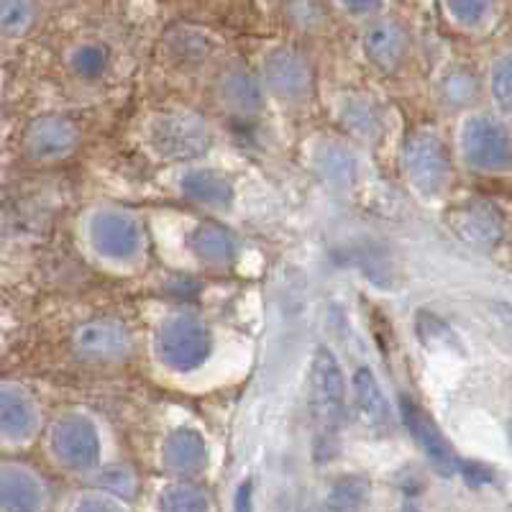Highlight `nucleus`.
Masks as SVG:
<instances>
[{
  "mask_svg": "<svg viewBox=\"0 0 512 512\" xmlns=\"http://www.w3.org/2000/svg\"><path fill=\"white\" fill-rule=\"evenodd\" d=\"M290 11L295 13V18L300 24H310L318 18V0H290Z\"/></svg>",
  "mask_w": 512,
  "mask_h": 512,
  "instance_id": "32",
  "label": "nucleus"
},
{
  "mask_svg": "<svg viewBox=\"0 0 512 512\" xmlns=\"http://www.w3.org/2000/svg\"><path fill=\"white\" fill-rule=\"evenodd\" d=\"M461 152L479 172H510L512 134L505 123L489 116H474L461 128Z\"/></svg>",
  "mask_w": 512,
  "mask_h": 512,
  "instance_id": "4",
  "label": "nucleus"
},
{
  "mask_svg": "<svg viewBox=\"0 0 512 512\" xmlns=\"http://www.w3.org/2000/svg\"><path fill=\"white\" fill-rule=\"evenodd\" d=\"M221 98L231 111L249 116V113L259 111V105H262V88L251 72L231 67L221 77Z\"/></svg>",
  "mask_w": 512,
  "mask_h": 512,
  "instance_id": "20",
  "label": "nucleus"
},
{
  "mask_svg": "<svg viewBox=\"0 0 512 512\" xmlns=\"http://www.w3.org/2000/svg\"><path fill=\"white\" fill-rule=\"evenodd\" d=\"M344 118L349 121V126L354 128V131H359V134L369 136L377 128V113H374V108L369 103H351L349 108L344 111Z\"/></svg>",
  "mask_w": 512,
  "mask_h": 512,
  "instance_id": "31",
  "label": "nucleus"
},
{
  "mask_svg": "<svg viewBox=\"0 0 512 512\" xmlns=\"http://www.w3.org/2000/svg\"><path fill=\"white\" fill-rule=\"evenodd\" d=\"M364 54L382 72L397 70L408 54V34L397 21H377L364 31Z\"/></svg>",
  "mask_w": 512,
  "mask_h": 512,
  "instance_id": "14",
  "label": "nucleus"
},
{
  "mask_svg": "<svg viewBox=\"0 0 512 512\" xmlns=\"http://www.w3.org/2000/svg\"><path fill=\"white\" fill-rule=\"evenodd\" d=\"M164 469L177 477H195L208 464V448L203 436L192 428H177L167 436L162 446Z\"/></svg>",
  "mask_w": 512,
  "mask_h": 512,
  "instance_id": "13",
  "label": "nucleus"
},
{
  "mask_svg": "<svg viewBox=\"0 0 512 512\" xmlns=\"http://www.w3.org/2000/svg\"><path fill=\"white\" fill-rule=\"evenodd\" d=\"M310 413L320 433L333 436L346 418V382L331 349L318 346L310 364Z\"/></svg>",
  "mask_w": 512,
  "mask_h": 512,
  "instance_id": "1",
  "label": "nucleus"
},
{
  "mask_svg": "<svg viewBox=\"0 0 512 512\" xmlns=\"http://www.w3.org/2000/svg\"><path fill=\"white\" fill-rule=\"evenodd\" d=\"M264 82L277 98L300 100L313 90V70L295 49H274L264 59Z\"/></svg>",
  "mask_w": 512,
  "mask_h": 512,
  "instance_id": "8",
  "label": "nucleus"
},
{
  "mask_svg": "<svg viewBox=\"0 0 512 512\" xmlns=\"http://www.w3.org/2000/svg\"><path fill=\"white\" fill-rule=\"evenodd\" d=\"M0 428L11 441H26L36 428V405L24 390L11 384L0 392Z\"/></svg>",
  "mask_w": 512,
  "mask_h": 512,
  "instance_id": "16",
  "label": "nucleus"
},
{
  "mask_svg": "<svg viewBox=\"0 0 512 512\" xmlns=\"http://www.w3.org/2000/svg\"><path fill=\"white\" fill-rule=\"evenodd\" d=\"M400 408H402V418H405V425H408V431L413 433V438L420 443V448H423L425 454H428V459L433 461V466H436L443 477L454 474V469L459 466V459H456L454 448H451V443L446 441V436L441 433L436 420L425 413L420 405H415L410 397H402Z\"/></svg>",
  "mask_w": 512,
  "mask_h": 512,
  "instance_id": "10",
  "label": "nucleus"
},
{
  "mask_svg": "<svg viewBox=\"0 0 512 512\" xmlns=\"http://www.w3.org/2000/svg\"><path fill=\"white\" fill-rule=\"evenodd\" d=\"M446 221L459 239L479 249H492L505 236V218L497 205L487 200H469L464 205H456L454 210H448Z\"/></svg>",
  "mask_w": 512,
  "mask_h": 512,
  "instance_id": "7",
  "label": "nucleus"
},
{
  "mask_svg": "<svg viewBox=\"0 0 512 512\" xmlns=\"http://www.w3.org/2000/svg\"><path fill=\"white\" fill-rule=\"evenodd\" d=\"M443 90H446L448 103L461 105V103H469V100L477 95L479 85L472 75H466V72H454V75H448Z\"/></svg>",
  "mask_w": 512,
  "mask_h": 512,
  "instance_id": "29",
  "label": "nucleus"
},
{
  "mask_svg": "<svg viewBox=\"0 0 512 512\" xmlns=\"http://www.w3.org/2000/svg\"><path fill=\"white\" fill-rule=\"evenodd\" d=\"M405 175L423 198H438L451 182V157L433 131H413L402 149Z\"/></svg>",
  "mask_w": 512,
  "mask_h": 512,
  "instance_id": "2",
  "label": "nucleus"
},
{
  "mask_svg": "<svg viewBox=\"0 0 512 512\" xmlns=\"http://www.w3.org/2000/svg\"><path fill=\"white\" fill-rule=\"evenodd\" d=\"M507 438H510V446H512V418L507 420Z\"/></svg>",
  "mask_w": 512,
  "mask_h": 512,
  "instance_id": "37",
  "label": "nucleus"
},
{
  "mask_svg": "<svg viewBox=\"0 0 512 512\" xmlns=\"http://www.w3.org/2000/svg\"><path fill=\"white\" fill-rule=\"evenodd\" d=\"M369 497V479L361 474H349V477L338 479L331 487L328 495V507L333 510H356L367 502Z\"/></svg>",
  "mask_w": 512,
  "mask_h": 512,
  "instance_id": "21",
  "label": "nucleus"
},
{
  "mask_svg": "<svg viewBox=\"0 0 512 512\" xmlns=\"http://www.w3.org/2000/svg\"><path fill=\"white\" fill-rule=\"evenodd\" d=\"M489 3L492 0H443L446 11L464 26L482 24L484 16L489 13Z\"/></svg>",
  "mask_w": 512,
  "mask_h": 512,
  "instance_id": "28",
  "label": "nucleus"
},
{
  "mask_svg": "<svg viewBox=\"0 0 512 512\" xmlns=\"http://www.w3.org/2000/svg\"><path fill=\"white\" fill-rule=\"evenodd\" d=\"M190 244L192 254L198 256L200 262L208 264V267H228L236 256V241H233L231 233L226 231L218 223H200L195 231L190 233Z\"/></svg>",
  "mask_w": 512,
  "mask_h": 512,
  "instance_id": "17",
  "label": "nucleus"
},
{
  "mask_svg": "<svg viewBox=\"0 0 512 512\" xmlns=\"http://www.w3.org/2000/svg\"><path fill=\"white\" fill-rule=\"evenodd\" d=\"M41 505V484L26 469L6 466L0 477V507L6 512L39 510Z\"/></svg>",
  "mask_w": 512,
  "mask_h": 512,
  "instance_id": "18",
  "label": "nucleus"
},
{
  "mask_svg": "<svg viewBox=\"0 0 512 512\" xmlns=\"http://www.w3.org/2000/svg\"><path fill=\"white\" fill-rule=\"evenodd\" d=\"M90 241L98 254L116 259V262H126L139 254V223L116 210H103V213H95L90 221Z\"/></svg>",
  "mask_w": 512,
  "mask_h": 512,
  "instance_id": "9",
  "label": "nucleus"
},
{
  "mask_svg": "<svg viewBox=\"0 0 512 512\" xmlns=\"http://www.w3.org/2000/svg\"><path fill=\"white\" fill-rule=\"evenodd\" d=\"M98 484L105 489H111L113 495L131 497V492H134V474L123 469V466H111V469H105L100 474Z\"/></svg>",
  "mask_w": 512,
  "mask_h": 512,
  "instance_id": "30",
  "label": "nucleus"
},
{
  "mask_svg": "<svg viewBox=\"0 0 512 512\" xmlns=\"http://www.w3.org/2000/svg\"><path fill=\"white\" fill-rule=\"evenodd\" d=\"M346 11L356 13V16H367V13L377 11L382 0H341Z\"/></svg>",
  "mask_w": 512,
  "mask_h": 512,
  "instance_id": "34",
  "label": "nucleus"
},
{
  "mask_svg": "<svg viewBox=\"0 0 512 512\" xmlns=\"http://www.w3.org/2000/svg\"><path fill=\"white\" fill-rule=\"evenodd\" d=\"M492 313L497 315L502 326L507 328V333L512 336V303H492Z\"/></svg>",
  "mask_w": 512,
  "mask_h": 512,
  "instance_id": "35",
  "label": "nucleus"
},
{
  "mask_svg": "<svg viewBox=\"0 0 512 512\" xmlns=\"http://www.w3.org/2000/svg\"><path fill=\"white\" fill-rule=\"evenodd\" d=\"M418 333H420V338H423L425 346L441 344L443 349H448V346L456 344L454 331H451V328H448L441 318H436V315H431V313L418 315Z\"/></svg>",
  "mask_w": 512,
  "mask_h": 512,
  "instance_id": "26",
  "label": "nucleus"
},
{
  "mask_svg": "<svg viewBox=\"0 0 512 512\" xmlns=\"http://www.w3.org/2000/svg\"><path fill=\"white\" fill-rule=\"evenodd\" d=\"M152 146L164 159H195L208 152L210 134L200 118L190 113H169L154 121Z\"/></svg>",
  "mask_w": 512,
  "mask_h": 512,
  "instance_id": "6",
  "label": "nucleus"
},
{
  "mask_svg": "<svg viewBox=\"0 0 512 512\" xmlns=\"http://www.w3.org/2000/svg\"><path fill=\"white\" fill-rule=\"evenodd\" d=\"M159 507L169 512H182V510H208V497L203 489L192 487V484H172L159 495Z\"/></svg>",
  "mask_w": 512,
  "mask_h": 512,
  "instance_id": "22",
  "label": "nucleus"
},
{
  "mask_svg": "<svg viewBox=\"0 0 512 512\" xmlns=\"http://www.w3.org/2000/svg\"><path fill=\"white\" fill-rule=\"evenodd\" d=\"M354 405L359 420L369 431H392V410L372 369L359 367L354 374Z\"/></svg>",
  "mask_w": 512,
  "mask_h": 512,
  "instance_id": "15",
  "label": "nucleus"
},
{
  "mask_svg": "<svg viewBox=\"0 0 512 512\" xmlns=\"http://www.w3.org/2000/svg\"><path fill=\"white\" fill-rule=\"evenodd\" d=\"M320 167H323V175L331 182H338V185H351L356 177V159L346 149H338V146H331V149L323 152Z\"/></svg>",
  "mask_w": 512,
  "mask_h": 512,
  "instance_id": "24",
  "label": "nucleus"
},
{
  "mask_svg": "<svg viewBox=\"0 0 512 512\" xmlns=\"http://www.w3.org/2000/svg\"><path fill=\"white\" fill-rule=\"evenodd\" d=\"M249 495H251V482L241 484V487H239V502H236V507H239V510H244V507H251L249 505Z\"/></svg>",
  "mask_w": 512,
  "mask_h": 512,
  "instance_id": "36",
  "label": "nucleus"
},
{
  "mask_svg": "<svg viewBox=\"0 0 512 512\" xmlns=\"http://www.w3.org/2000/svg\"><path fill=\"white\" fill-rule=\"evenodd\" d=\"M210 331L195 315H172L157 331V354L164 367L192 372L210 356Z\"/></svg>",
  "mask_w": 512,
  "mask_h": 512,
  "instance_id": "3",
  "label": "nucleus"
},
{
  "mask_svg": "<svg viewBox=\"0 0 512 512\" xmlns=\"http://www.w3.org/2000/svg\"><path fill=\"white\" fill-rule=\"evenodd\" d=\"M26 149L39 159H54L72 152L77 144L75 123L62 116H41L26 128Z\"/></svg>",
  "mask_w": 512,
  "mask_h": 512,
  "instance_id": "12",
  "label": "nucleus"
},
{
  "mask_svg": "<svg viewBox=\"0 0 512 512\" xmlns=\"http://www.w3.org/2000/svg\"><path fill=\"white\" fill-rule=\"evenodd\" d=\"M52 451L57 461L72 472H88L100 459V438L93 420L67 415L52 428Z\"/></svg>",
  "mask_w": 512,
  "mask_h": 512,
  "instance_id": "5",
  "label": "nucleus"
},
{
  "mask_svg": "<svg viewBox=\"0 0 512 512\" xmlns=\"http://www.w3.org/2000/svg\"><path fill=\"white\" fill-rule=\"evenodd\" d=\"M36 16L34 0H3L0 3V24L6 36H21L31 29Z\"/></svg>",
  "mask_w": 512,
  "mask_h": 512,
  "instance_id": "23",
  "label": "nucleus"
},
{
  "mask_svg": "<svg viewBox=\"0 0 512 512\" xmlns=\"http://www.w3.org/2000/svg\"><path fill=\"white\" fill-rule=\"evenodd\" d=\"M105 64H108V52L100 44H85V47L75 49L72 54V67L80 77H100L105 72Z\"/></svg>",
  "mask_w": 512,
  "mask_h": 512,
  "instance_id": "25",
  "label": "nucleus"
},
{
  "mask_svg": "<svg viewBox=\"0 0 512 512\" xmlns=\"http://www.w3.org/2000/svg\"><path fill=\"white\" fill-rule=\"evenodd\" d=\"M75 351L93 361H116L131 351V336L116 320H90L75 331Z\"/></svg>",
  "mask_w": 512,
  "mask_h": 512,
  "instance_id": "11",
  "label": "nucleus"
},
{
  "mask_svg": "<svg viewBox=\"0 0 512 512\" xmlns=\"http://www.w3.org/2000/svg\"><path fill=\"white\" fill-rule=\"evenodd\" d=\"M182 192L195 203L228 208L233 203V185L226 175L213 169H195L182 177Z\"/></svg>",
  "mask_w": 512,
  "mask_h": 512,
  "instance_id": "19",
  "label": "nucleus"
},
{
  "mask_svg": "<svg viewBox=\"0 0 512 512\" xmlns=\"http://www.w3.org/2000/svg\"><path fill=\"white\" fill-rule=\"evenodd\" d=\"M492 95L502 105V111L512 113V54L497 59L492 70Z\"/></svg>",
  "mask_w": 512,
  "mask_h": 512,
  "instance_id": "27",
  "label": "nucleus"
},
{
  "mask_svg": "<svg viewBox=\"0 0 512 512\" xmlns=\"http://www.w3.org/2000/svg\"><path fill=\"white\" fill-rule=\"evenodd\" d=\"M77 510H121V502L111 500V495H88Z\"/></svg>",
  "mask_w": 512,
  "mask_h": 512,
  "instance_id": "33",
  "label": "nucleus"
}]
</instances>
